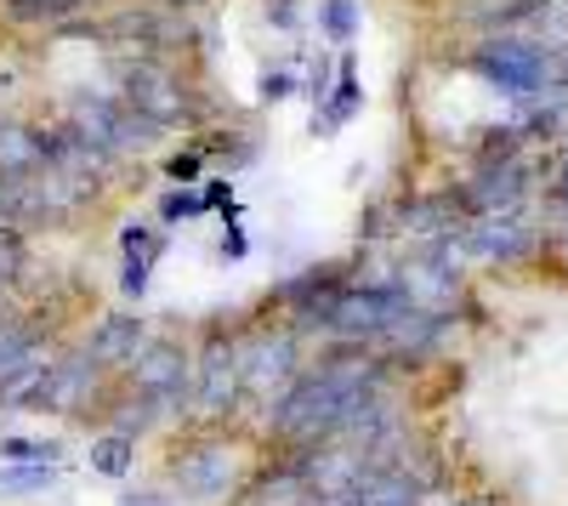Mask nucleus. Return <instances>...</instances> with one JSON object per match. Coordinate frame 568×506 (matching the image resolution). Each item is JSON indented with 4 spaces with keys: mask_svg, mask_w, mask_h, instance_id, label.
Returning a JSON list of instances; mask_svg holds the SVG:
<instances>
[{
    "mask_svg": "<svg viewBox=\"0 0 568 506\" xmlns=\"http://www.w3.org/2000/svg\"><path fill=\"white\" fill-rule=\"evenodd\" d=\"M478 69L489 80H500L506 91H535L546 80V58L535 52V45H524V40H495L489 52L478 58Z\"/></svg>",
    "mask_w": 568,
    "mask_h": 506,
    "instance_id": "obj_1",
    "label": "nucleus"
},
{
    "mask_svg": "<svg viewBox=\"0 0 568 506\" xmlns=\"http://www.w3.org/2000/svg\"><path fill=\"white\" fill-rule=\"evenodd\" d=\"M524 245H529V234L517 222H495L489 216L484 227H471V251H484V256H517Z\"/></svg>",
    "mask_w": 568,
    "mask_h": 506,
    "instance_id": "obj_2",
    "label": "nucleus"
},
{
    "mask_svg": "<svg viewBox=\"0 0 568 506\" xmlns=\"http://www.w3.org/2000/svg\"><path fill=\"white\" fill-rule=\"evenodd\" d=\"M98 467H103V473H120V467H125V444H120V438H109V444L98 449Z\"/></svg>",
    "mask_w": 568,
    "mask_h": 506,
    "instance_id": "obj_3",
    "label": "nucleus"
},
{
    "mask_svg": "<svg viewBox=\"0 0 568 506\" xmlns=\"http://www.w3.org/2000/svg\"><path fill=\"white\" fill-rule=\"evenodd\" d=\"M455 506H495V500H484V495H478V500H455Z\"/></svg>",
    "mask_w": 568,
    "mask_h": 506,
    "instance_id": "obj_4",
    "label": "nucleus"
}]
</instances>
